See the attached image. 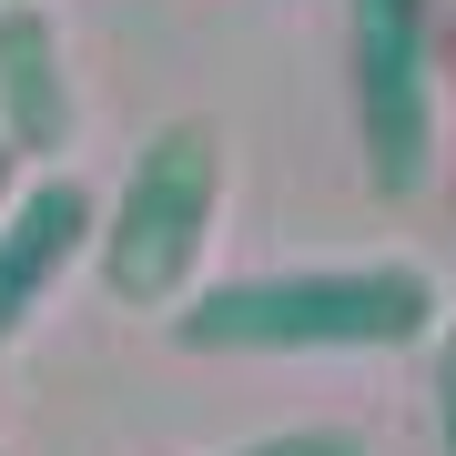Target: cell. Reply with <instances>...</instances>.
Returning <instances> with one entry per match:
<instances>
[{"label":"cell","mask_w":456,"mask_h":456,"mask_svg":"<svg viewBox=\"0 0 456 456\" xmlns=\"http://www.w3.org/2000/svg\"><path fill=\"white\" fill-rule=\"evenodd\" d=\"M446 325V284L406 254L365 264H274V274H224L173 305L183 355L224 365H294V355H416Z\"/></svg>","instance_id":"obj_1"},{"label":"cell","mask_w":456,"mask_h":456,"mask_svg":"<svg viewBox=\"0 0 456 456\" xmlns=\"http://www.w3.org/2000/svg\"><path fill=\"white\" fill-rule=\"evenodd\" d=\"M213 233H224V122L183 112L163 132H142V152L122 163L102 233H92V274L122 314H173L203 284Z\"/></svg>","instance_id":"obj_2"},{"label":"cell","mask_w":456,"mask_h":456,"mask_svg":"<svg viewBox=\"0 0 456 456\" xmlns=\"http://www.w3.org/2000/svg\"><path fill=\"white\" fill-rule=\"evenodd\" d=\"M436 61L446 0H345V92L375 203H416L436 183Z\"/></svg>","instance_id":"obj_3"},{"label":"cell","mask_w":456,"mask_h":456,"mask_svg":"<svg viewBox=\"0 0 456 456\" xmlns=\"http://www.w3.org/2000/svg\"><path fill=\"white\" fill-rule=\"evenodd\" d=\"M92 233H102V193L82 173H31L0 213V355L51 314V294L92 264Z\"/></svg>","instance_id":"obj_4"},{"label":"cell","mask_w":456,"mask_h":456,"mask_svg":"<svg viewBox=\"0 0 456 456\" xmlns=\"http://www.w3.org/2000/svg\"><path fill=\"white\" fill-rule=\"evenodd\" d=\"M0 142L41 173H61V152L82 142V71L41 0H0Z\"/></svg>","instance_id":"obj_5"},{"label":"cell","mask_w":456,"mask_h":456,"mask_svg":"<svg viewBox=\"0 0 456 456\" xmlns=\"http://www.w3.org/2000/svg\"><path fill=\"white\" fill-rule=\"evenodd\" d=\"M224 456H375V446H365V426H325V416H305V426H264V436L224 446Z\"/></svg>","instance_id":"obj_6"},{"label":"cell","mask_w":456,"mask_h":456,"mask_svg":"<svg viewBox=\"0 0 456 456\" xmlns=\"http://www.w3.org/2000/svg\"><path fill=\"white\" fill-rule=\"evenodd\" d=\"M426 416H436V456H456V314L426 345Z\"/></svg>","instance_id":"obj_7"},{"label":"cell","mask_w":456,"mask_h":456,"mask_svg":"<svg viewBox=\"0 0 456 456\" xmlns=\"http://www.w3.org/2000/svg\"><path fill=\"white\" fill-rule=\"evenodd\" d=\"M11 193H20V152L0 142V213H11Z\"/></svg>","instance_id":"obj_8"}]
</instances>
